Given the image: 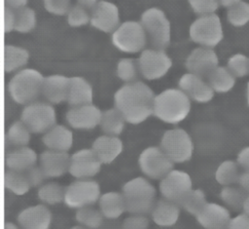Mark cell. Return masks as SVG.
<instances>
[{
	"label": "cell",
	"instance_id": "obj_1",
	"mask_svg": "<svg viewBox=\"0 0 249 229\" xmlns=\"http://www.w3.org/2000/svg\"><path fill=\"white\" fill-rule=\"evenodd\" d=\"M155 96L148 85L134 81L124 84L115 93L114 104L126 123L136 125L153 114Z\"/></svg>",
	"mask_w": 249,
	"mask_h": 229
},
{
	"label": "cell",
	"instance_id": "obj_2",
	"mask_svg": "<svg viewBox=\"0 0 249 229\" xmlns=\"http://www.w3.org/2000/svg\"><path fill=\"white\" fill-rule=\"evenodd\" d=\"M190 110L191 99L180 89H165L155 96L153 114L163 123L178 124Z\"/></svg>",
	"mask_w": 249,
	"mask_h": 229
},
{
	"label": "cell",
	"instance_id": "obj_3",
	"mask_svg": "<svg viewBox=\"0 0 249 229\" xmlns=\"http://www.w3.org/2000/svg\"><path fill=\"white\" fill-rule=\"evenodd\" d=\"M126 211L130 214L146 215L151 213L155 204L157 191L146 178L138 176L124 183L122 189Z\"/></svg>",
	"mask_w": 249,
	"mask_h": 229
},
{
	"label": "cell",
	"instance_id": "obj_4",
	"mask_svg": "<svg viewBox=\"0 0 249 229\" xmlns=\"http://www.w3.org/2000/svg\"><path fill=\"white\" fill-rule=\"evenodd\" d=\"M44 76L36 69L24 68L17 72L9 81L8 92L11 98L18 104L34 102L42 94Z\"/></svg>",
	"mask_w": 249,
	"mask_h": 229
},
{
	"label": "cell",
	"instance_id": "obj_5",
	"mask_svg": "<svg viewBox=\"0 0 249 229\" xmlns=\"http://www.w3.org/2000/svg\"><path fill=\"white\" fill-rule=\"evenodd\" d=\"M140 23L151 46L164 51L171 39V24L164 12L159 8H149L141 15Z\"/></svg>",
	"mask_w": 249,
	"mask_h": 229
},
{
	"label": "cell",
	"instance_id": "obj_6",
	"mask_svg": "<svg viewBox=\"0 0 249 229\" xmlns=\"http://www.w3.org/2000/svg\"><path fill=\"white\" fill-rule=\"evenodd\" d=\"M160 147L173 163L189 161L194 152V144L190 134L180 128L166 131L161 136Z\"/></svg>",
	"mask_w": 249,
	"mask_h": 229
},
{
	"label": "cell",
	"instance_id": "obj_7",
	"mask_svg": "<svg viewBox=\"0 0 249 229\" xmlns=\"http://www.w3.org/2000/svg\"><path fill=\"white\" fill-rule=\"evenodd\" d=\"M190 38L201 47L213 48L223 39V27L216 14L200 16L190 26Z\"/></svg>",
	"mask_w": 249,
	"mask_h": 229
},
{
	"label": "cell",
	"instance_id": "obj_8",
	"mask_svg": "<svg viewBox=\"0 0 249 229\" xmlns=\"http://www.w3.org/2000/svg\"><path fill=\"white\" fill-rule=\"evenodd\" d=\"M147 41L146 33L140 21H124L112 34L113 45L121 52L128 54L142 51Z\"/></svg>",
	"mask_w": 249,
	"mask_h": 229
},
{
	"label": "cell",
	"instance_id": "obj_9",
	"mask_svg": "<svg viewBox=\"0 0 249 229\" xmlns=\"http://www.w3.org/2000/svg\"><path fill=\"white\" fill-rule=\"evenodd\" d=\"M20 120L31 133L45 134L56 125V113L51 103L32 102L24 106Z\"/></svg>",
	"mask_w": 249,
	"mask_h": 229
},
{
	"label": "cell",
	"instance_id": "obj_10",
	"mask_svg": "<svg viewBox=\"0 0 249 229\" xmlns=\"http://www.w3.org/2000/svg\"><path fill=\"white\" fill-rule=\"evenodd\" d=\"M99 184L90 179H79L65 188L64 203L71 209L92 206L100 198Z\"/></svg>",
	"mask_w": 249,
	"mask_h": 229
},
{
	"label": "cell",
	"instance_id": "obj_11",
	"mask_svg": "<svg viewBox=\"0 0 249 229\" xmlns=\"http://www.w3.org/2000/svg\"><path fill=\"white\" fill-rule=\"evenodd\" d=\"M173 164L161 148L156 146L144 149L138 157L140 171L152 179H162L173 170Z\"/></svg>",
	"mask_w": 249,
	"mask_h": 229
},
{
	"label": "cell",
	"instance_id": "obj_12",
	"mask_svg": "<svg viewBox=\"0 0 249 229\" xmlns=\"http://www.w3.org/2000/svg\"><path fill=\"white\" fill-rule=\"evenodd\" d=\"M137 63L140 74L147 80H157L163 77L172 66L168 55L162 50L154 48L143 50Z\"/></svg>",
	"mask_w": 249,
	"mask_h": 229
},
{
	"label": "cell",
	"instance_id": "obj_13",
	"mask_svg": "<svg viewBox=\"0 0 249 229\" xmlns=\"http://www.w3.org/2000/svg\"><path fill=\"white\" fill-rule=\"evenodd\" d=\"M159 188L164 199L179 204L193 189L192 178L186 172L172 170L160 179Z\"/></svg>",
	"mask_w": 249,
	"mask_h": 229
},
{
	"label": "cell",
	"instance_id": "obj_14",
	"mask_svg": "<svg viewBox=\"0 0 249 229\" xmlns=\"http://www.w3.org/2000/svg\"><path fill=\"white\" fill-rule=\"evenodd\" d=\"M219 59L217 54L206 47L194 49L186 58V68L188 72L207 79L209 75L218 67Z\"/></svg>",
	"mask_w": 249,
	"mask_h": 229
},
{
	"label": "cell",
	"instance_id": "obj_15",
	"mask_svg": "<svg viewBox=\"0 0 249 229\" xmlns=\"http://www.w3.org/2000/svg\"><path fill=\"white\" fill-rule=\"evenodd\" d=\"M101 165L91 148L80 149L71 155L69 173L78 179H89L99 172Z\"/></svg>",
	"mask_w": 249,
	"mask_h": 229
},
{
	"label": "cell",
	"instance_id": "obj_16",
	"mask_svg": "<svg viewBox=\"0 0 249 229\" xmlns=\"http://www.w3.org/2000/svg\"><path fill=\"white\" fill-rule=\"evenodd\" d=\"M120 22L118 7L109 1H98L90 14V24L105 33L114 32Z\"/></svg>",
	"mask_w": 249,
	"mask_h": 229
},
{
	"label": "cell",
	"instance_id": "obj_17",
	"mask_svg": "<svg viewBox=\"0 0 249 229\" xmlns=\"http://www.w3.org/2000/svg\"><path fill=\"white\" fill-rule=\"evenodd\" d=\"M102 112L92 103L71 107L66 112V121L76 130H92L99 126Z\"/></svg>",
	"mask_w": 249,
	"mask_h": 229
},
{
	"label": "cell",
	"instance_id": "obj_18",
	"mask_svg": "<svg viewBox=\"0 0 249 229\" xmlns=\"http://www.w3.org/2000/svg\"><path fill=\"white\" fill-rule=\"evenodd\" d=\"M178 86L190 99L199 103L210 101L214 95V91L205 79L190 72L181 76Z\"/></svg>",
	"mask_w": 249,
	"mask_h": 229
},
{
	"label": "cell",
	"instance_id": "obj_19",
	"mask_svg": "<svg viewBox=\"0 0 249 229\" xmlns=\"http://www.w3.org/2000/svg\"><path fill=\"white\" fill-rule=\"evenodd\" d=\"M71 156L68 152L45 150L39 155V166L47 177H59L69 172Z\"/></svg>",
	"mask_w": 249,
	"mask_h": 229
},
{
	"label": "cell",
	"instance_id": "obj_20",
	"mask_svg": "<svg viewBox=\"0 0 249 229\" xmlns=\"http://www.w3.org/2000/svg\"><path fill=\"white\" fill-rule=\"evenodd\" d=\"M196 218L204 229H227L231 219L230 210L216 203H207Z\"/></svg>",
	"mask_w": 249,
	"mask_h": 229
},
{
	"label": "cell",
	"instance_id": "obj_21",
	"mask_svg": "<svg viewBox=\"0 0 249 229\" xmlns=\"http://www.w3.org/2000/svg\"><path fill=\"white\" fill-rule=\"evenodd\" d=\"M52 213L44 205H35L22 210L18 215L21 229H49Z\"/></svg>",
	"mask_w": 249,
	"mask_h": 229
},
{
	"label": "cell",
	"instance_id": "obj_22",
	"mask_svg": "<svg viewBox=\"0 0 249 229\" xmlns=\"http://www.w3.org/2000/svg\"><path fill=\"white\" fill-rule=\"evenodd\" d=\"M69 79L60 74H53L44 78L42 95L49 103L57 104L67 99Z\"/></svg>",
	"mask_w": 249,
	"mask_h": 229
},
{
	"label": "cell",
	"instance_id": "obj_23",
	"mask_svg": "<svg viewBox=\"0 0 249 229\" xmlns=\"http://www.w3.org/2000/svg\"><path fill=\"white\" fill-rule=\"evenodd\" d=\"M91 149L101 164H110L122 153L123 142L118 136L103 134L95 138Z\"/></svg>",
	"mask_w": 249,
	"mask_h": 229
},
{
	"label": "cell",
	"instance_id": "obj_24",
	"mask_svg": "<svg viewBox=\"0 0 249 229\" xmlns=\"http://www.w3.org/2000/svg\"><path fill=\"white\" fill-rule=\"evenodd\" d=\"M42 140L49 150L68 152L73 144V134L65 126L54 125L44 134Z\"/></svg>",
	"mask_w": 249,
	"mask_h": 229
},
{
	"label": "cell",
	"instance_id": "obj_25",
	"mask_svg": "<svg viewBox=\"0 0 249 229\" xmlns=\"http://www.w3.org/2000/svg\"><path fill=\"white\" fill-rule=\"evenodd\" d=\"M151 216L153 221L161 227H170L179 219L180 216V206L179 204L166 200L160 199L156 202Z\"/></svg>",
	"mask_w": 249,
	"mask_h": 229
},
{
	"label": "cell",
	"instance_id": "obj_26",
	"mask_svg": "<svg viewBox=\"0 0 249 229\" xmlns=\"http://www.w3.org/2000/svg\"><path fill=\"white\" fill-rule=\"evenodd\" d=\"M92 88L85 78L74 76L69 79V89L66 101L71 107L89 104L92 101Z\"/></svg>",
	"mask_w": 249,
	"mask_h": 229
},
{
	"label": "cell",
	"instance_id": "obj_27",
	"mask_svg": "<svg viewBox=\"0 0 249 229\" xmlns=\"http://www.w3.org/2000/svg\"><path fill=\"white\" fill-rule=\"evenodd\" d=\"M38 159V155L33 149L28 146L18 147L7 154L6 166L8 170L24 172L35 166Z\"/></svg>",
	"mask_w": 249,
	"mask_h": 229
},
{
	"label": "cell",
	"instance_id": "obj_28",
	"mask_svg": "<svg viewBox=\"0 0 249 229\" xmlns=\"http://www.w3.org/2000/svg\"><path fill=\"white\" fill-rule=\"evenodd\" d=\"M99 210L102 215L109 219L120 217L125 210V202L122 193L110 191L99 198Z\"/></svg>",
	"mask_w": 249,
	"mask_h": 229
},
{
	"label": "cell",
	"instance_id": "obj_29",
	"mask_svg": "<svg viewBox=\"0 0 249 229\" xmlns=\"http://www.w3.org/2000/svg\"><path fill=\"white\" fill-rule=\"evenodd\" d=\"M125 120L123 114L116 108H110L102 112L99 127L104 134L118 136L124 128Z\"/></svg>",
	"mask_w": 249,
	"mask_h": 229
},
{
	"label": "cell",
	"instance_id": "obj_30",
	"mask_svg": "<svg viewBox=\"0 0 249 229\" xmlns=\"http://www.w3.org/2000/svg\"><path fill=\"white\" fill-rule=\"evenodd\" d=\"M29 59L28 52L18 46L6 45L4 47V70L6 73L24 66Z\"/></svg>",
	"mask_w": 249,
	"mask_h": 229
},
{
	"label": "cell",
	"instance_id": "obj_31",
	"mask_svg": "<svg viewBox=\"0 0 249 229\" xmlns=\"http://www.w3.org/2000/svg\"><path fill=\"white\" fill-rule=\"evenodd\" d=\"M206 80L216 93H227L235 84V76L225 66H218Z\"/></svg>",
	"mask_w": 249,
	"mask_h": 229
},
{
	"label": "cell",
	"instance_id": "obj_32",
	"mask_svg": "<svg viewBox=\"0 0 249 229\" xmlns=\"http://www.w3.org/2000/svg\"><path fill=\"white\" fill-rule=\"evenodd\" d=\"M241 173L239 172V165L233 161L227 160L219 165L215 172L216 181L225 186H232L239 181Z\"/></svg>",
	"mask_w": 249,
	"mask_h": 229
},
{
	"label": "cell",
	"instance_id": "obj_33",
	"mask_svg": "<svg viewBox=\"0 0 249 229\" xmlns=\"http://www.w3.org/2000/svg\"><path fill=\"white\" fill-rule=\"evenodd\" d=\"M30 138L31 132L21 120L14 122L8 129L6 134V139L8 143L17 148L27 146Z\"/></svg>",
	"mask_w": 249,
	"mask_h": 229
},
{
	"label": "cell",
	"instance_id": "obj_34",
	"mask_svg": "<svg viewBox=\"0 0 249 229\" xmlns=\"http://www.w3.org/2000/svg\"><path fill=\"white\" fill-rule=\"evenodd\" d=\"M65 188L57 182H48L42 184L37 192V196L46 205H56L64 202Z\"/></svg>",
	"mask_w": 249,
	"mask_h": 229
},
{
	"label": "cell",
	"instance_id": "obj_35",
	"mask_svg": "<svg viewBox=\"0 0 249 229\" xmlns=\"http://www.w3.org/2000/svg\"><path fill=\"white\" fill-rule=\"evenodd\" d=\"M4 185L7 190L15 195H24L31 188L23 172H14L11 170L6 171L4 176Z\"/></svg>",
	"mask_w": 249,
	"mask_h": 229
},
{
	"label": "cell",
	"instance_id": "obj_36",
	"mask_svg": "<svg viewBox=\"0 0 249 229\" xmlns=\"http://www.w3.org/2000/svg\"><path fill=\"white\" fill-rule=\"evenodd\" d=\"M248 196L249 195H247V193L241 187L234 186H225L220 193L222 201L233 210L243 209Z\"/></svg>",
	"mask_w": 249,
	"mask_h": 229
},
{
	"label": "cell",
	"instance_id": "obj_37",
	"mask_svg": "<svg viewBox=\"0 0 249 229\" xmlns=\"http://www.w3.org/2000/svg\"><path fill=\"white\" fill-rule=\"evenodd\" d=\"M75 217L80 225L89 229H96L100 227L103 222V215L101 211L91 206L78 209Z\"/></svg>",
	"mask_w": 249,
	"mask_h": 229
},
{
	"label": "cell",
	"instance_id": "obj_38",
	"mask_svg": "<svg viewBox=\"0 0 249 229\" xmlns=\"http://www.w3.org/2000/svg\"><path fill=\"white\" fill-rule=\"evenodd\" d=\"M207 202L204 192L200 189H192L179 203V206L190 214L196 216V214L204 208Z\"/></svg>",
	"mask_w": 249,
	"mask_h": 229
},
{
	"label": "cell",
	"instance_id": "obj_39",
	"mask_svg": "<svg viewBox=\"0 0 249 229\" xmlns=\"http://www.w3.org/2000/svg\"><path fill=\"white\" fill-rule=\"evenodd\" d=\"M16 27L15 30L20 33L32 31L36 24V15L33 9L23 7L16 11Z\"/></svg>",
	"mask_w": 249,
	"mask_h": 229
},
{
	"label": "cell",
	"instance_id": "obj_40",
	"mask_svg": "<svg viewBox=\"0 0 249 229\" xmlns=\"http://www.w3.org/2000/svg\"><path fill=\"white\" fill-rule=\"evenodd\" d=\"M227 19L234 26H242L249 22V3L240 1L228 9Z\"/></svg>",
	"mask_w": 249,
	"mask_h": 229
},
{
	"label": "cell",
	"instance_id": "obj_41",
	"mask_svg": "<svg viewBox=\"0 0 249 229\" xmlns=\"http://www.w3.org/2000/svg\"><path fill=\"white\" fill-rule=\"evenodd\" d=\"M138 63L130 57H124L119 60L116 67L117 76L125 84L135 81L138 73Z\"/></svg>",
	"mask_w": 249,
	"mask_h": 229
},
{
	"label": "cell",
	"instance_id": "obj_42",
	"mask_svg": "<svg viewBox=\"0 0 249 229\" xmlns=\"http://www.w3.org/2000/svg\"><path fill=\"white\" fill-rule=\"evenodd\" d=\"M227 67L235 77H243L249 73V58L242 54H235L229 58Z\"/></svg>",
	"mask_w": 249,
	"mask_h": 229
},
{
	"label": "cell",
	"instance_id": "obj_43",
	"mask_svg": "<svg viewBox=\"0 0 249 229\" xmlns=\"http://www.w3.org/2000/svg\"><path fill=\"white\" fill-rule=\"evenodd\" d=\"M67 22L73 27H80L90 22V16L89 11L79 6L73 5L67 13Z\"/></svg>",
	"mask_w": 249,
	"mask_h": 229
},
{
	"label": "cell",
	"instance_id": "obj_44",
	"mask_svg": "<svg viewBox=\"0 0 249 229\" xmlns=\"http://www.w3.org/2000/svg\"><path fill=\"white\" fill-rule=\"evenodd\" d=\"M193 11L199 16L215 14L220 3L218 0H188Z\"/></svg>",
	"mask_w": 249,
	"mask_h": 229
},
{
	"label": "cell",
	"instance_id": "obj_45",
	"mask_svg": "<svg viewBox=\"0 0 249 229\" xmlns=\"http://www.w3.org/2000/svg\"><path fill=\"white\" fill-rule=\"evenodd\" d=\"M43 4L47 12L55 16L67 15L72 7L71 0H43Z\"/></svg>",
	"mask_w": 249,
	"mask_h": 229
},
{
	"label": "cell",
	"instance_id": "obj_46",
	"mask_svg": "<svg viewBox=\"0 0 249 229\" xmlns=\"http://www.w3.org/2000/svg\"><path fill=\"white\" fill-rule=\"evenodd\" d=\"M150 221L146 215L131 214L126 217L122 225V229H149Z\"/></svg>",
	"mask_w": 249,
	"mask_h": 229
},
{
	"label": "cell",
	"instance_id": "obj_47",
	"mask_svg": "<svg viewBox=\"0 0 249 229\" xmlns=\"http://www.w3.org/2000/svg\"><path fill=\"white\" fill-rule=\"evenodd\" d=\"M28 183L30 184L31 187H37V186H41L43 184L44 179L47 177L44 173V172L42 171V169L40 168V166H33L32 168L28 169L26 172H23Z\"/></svg>",
	"mask_w": 249,
	"mask_h": 229
},
{
	"label": "cell",
	"instance_id": "obj_48",
	"mask_svg": "<svg viewBox=\"0 0 249 229\" xmlns=\"http://www.w3.org/2000/svg\"><path fill=\"white\" fill-rule=\"evenodd\" d=\"M16 11L8 7L4 8V31L9 33L16 27Z\"/></svg>",
	"mask_w": 249,
	"mask_h": 229
},
{
	"label": "cell",
	"instance_id": "obj_49",
	"mask_svg": "<svg viewBox=\"0 0 249 229\" xmlns=\"http://www.w3.org/2000/svg\"><path fill=\"white\" fill-rule=\"evenodd\" d=\"M227 229H249V216L241 213L231 219Z\"/></svg>",
	"mask_w": 249,
	"mask_h": 229
},
{
	"label": "cell",
	"instance_id": "obj_50",
	"mask_svg": "<svg viewBox=\"0 0 249 229\" xmlns=\"http://www.w3.org/2000/svg\"><path fill=\"white\" fill-rule=\"evenodd\" d=\"M237 164L246 171H249V146L243 148L239 152L237 156Z\"/></svg>",
	"mask_w": 249,
	"mask_h": 229
},
{
	"label": "cell",
	"instance_id": "obj_51",
	"mask_svg": "<svg viewBox=\"0 0 249 229\" xmlns=\"http://www.w3.org/2000/svg\"><path fill=\"white\" fill-rule=\"evenodd\" d=\"M27 0H4L5 7L13 9L15 11L26 7Z\"/></svg>",
	"mask_w": 249,
	"mask_h": 229
},
{
	"label": "cell",
	"instance_id": "obj_52",
	"mask_svg": "<svg viewBox=\"0 0 249 229\" xmlns=\"http://www.w3.org/2000/svg\"><path fill=\"white\" fill-rule=\"evenodd\" d=\"M240 187L249 194V171H245L243 173H241L239 181H238Z\"/></svg>",
	"mask_w": 249,
	"mask_h": 229
},
{
	"label": "cell",
	"instance_id": "obj_53",
	"mask_svg": "<svg viewBox=\"0 0 249 229\" xmlns=\"http://www.w3.org/2000/svg\"><path fill=\"white\" fill-rule=\"evenodd\" d=\"M97 3H98V0H77L76 4L83 7L87 11L91 12Z\"/></svg>",
	"mask_w": 249,
	"mask_h": 229
},
{
	"label": "cell",
	"instance_id": "obj_54",
	"mask_svg": "<svg viewBox=\"0 0 249 229\" xmlns=\"http://www.w3.org/2000/svg\"><path fill=\"white\" fill-rule=\"evenodd\" d=\"M218 1H219L220 5H222V6H224V7L230 8V7H231L232 5H234V4L238 3V2H240L241 0H218Z\"/></svg>",
	"mask_w": 249,
	"mask_h": 229
},
{
	"label": "cell",
	"instance_id": "obj_55",
	"mask_svg": "<svg viewBox=\"0 0 249 229\" xmlns=\"http://www.w3.org/2000/svg\"><path fill=\"white\" fill-rule=\"evenodd\" d=\"M4 229H19L16 224H14L13 222H6Z\"/></svg>",
	"mask_w": 249,
	"mask_h": 229
},
{
	"label": "cell",
	"instance_id": "obj_56",
	"mask_svg": "<svg viewBox=\"0 0 249 229\" xmlns=\"http://www.w3.org/2000/svg\"><path fill=\"white\" fill-rule=\"evenodd\" d=\"M243 210H244V213H246V214L249 216V196L247 197V199H246V201H245Z\"/></svg>",
	"mask_w": 249,
	"mask_h": 229
},
{
	"label": "cell",
	"instance_id": "obj_57",
	"mask_svg": "<svg viewBox=\"0 0 249 229\" xmlns=\"http://www.w3.org/2000/svg\"><path fill=\"white\" fill-rule=\"evenodd\" d=\"M70 229H89V228H87V227H85V226H83V225H75V226H73L72 228H70Z\"/></svg>",
	"mask_w": 249,
	"mask_h": 229
},
{
	"label": "cell",
	"instance_id": "obj_58",
	"mask_svg": "<svg viewBox=\"0 0 249 229\" xmlns=\"http://www.w3.org/2000/svg\"><path fill=\"white\" fill-rule=\"evenodd\" d=\"M247 103H248V105H249V82H248V84H247Z\"/></svg>",
	"mask_w": 249,
	"mask_h": 229
}]
</instances>
